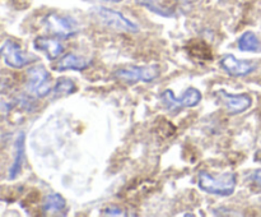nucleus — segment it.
I'll return each mask as SVG.
<instances>
[{
	"instance_id": "9d476101",
	"label": "nucleus",
	"mask_w": 261,
	"mask_h": 217,
	"mask_svg": "<svg viewBox=\"0 0 261 217\" xmlns=\"http://www.w3.org/2000/svg\"><path fill=\"white\" fill-rule=\"evenodd\" d=\"M33 46L43 53L48 60H55L64 54V45L59 37H37L33 41Z\"/></svg>"
},
{
	"instance_id": "f8f14e48",
	"label": "nucleus",
	"mask_w": 261,
	"mask_h": 217,
	"mask_svg": "<svg viewBox=\"0 0 261 217\" xmlns=\"http://www.w3.org/2000/svg\"><path fill=\"white\" fill-rule=\"evenodd\" d=\"M24 133H20L17 137L14 143L15 147V156L14 161H13L12 166L9 168V179L13 180V179L17 178L20 174V170H22L23 161H24Z\"/></svg>"
},
{
	"instance_id": "ddd939ff",
	"label": "nucleus",
	"mask_w": 261,
	"mask_h": 217,
	"mask_svg": "<svg viewBox=\"0 0 261 217\" xmlns=\"http://www.w3.org/2000/svg\"><path fill=\"white\" fill-rule=\"evenodd\" d=\"M237 47L244 53H259L261 50V42L252 31H246L237 40Z\"/></svg>"
},
{
	"instance_id": "1a4fd4ad",
	"label": "nucleus",
	"mask_w": 261,
	"mask_h": 217,
	"mask_svg": "<svg viewBox=\"0 0 261 217\" xmlns=\"http://www.w3.org/2000/svg\"><path fill=\"white\" fill-rule=\"evenodd\" d=\"M221 68L231 77H246L256 69V64L250 60H240L232 54H226L219 61Z\"/></svg>"
},
{
	"instance_id": "a211bd4d",
	"label": "nucleus",
	"mask_w": 261,
	"mask_h": 217,
	"mask_svg": "<svg viewBox=\"0 0 261 217\" xmlns=\"http://www.w3.org/2000/svg\"><path fill=\"white\" fill-rule=\"evenodd\" d=\"M252 180H254L257 185L261 186V168H259V170H256L252 174Z\"/></svg>"
},
{
	"instance_id": "2eb2a0df",
	"label": "nucleus",
	"mask_w": 261,
	"mask_h": 217,
	"mask_svg": "<svg viewBox=\"0 0 261 217\" xmlns=\"http://www.w3.org/2000/svg\"><path fill=\"white\" fill-rule=\"evenodd\" d=\"M186 51L189 53V55L194 56L195 59L209 60L213 56L211 47L205 42H203V41H191L190 45L186 46Z\"/></svg>"
},
{
	"instance_id": "20e7f679",
	"label": "nucleus",
	"mask_w": 261,
	"mask_h": 217,
	"mask_svg": "<svg viewBox=\"0 0 261 217\" xmlns=\"http://www.w3.org/2000/svg\"><path fill=\"white\" fill-rule=\"evenodd\" d=\"M161 76V69L158 65H144V66H126V68L117 69L114 73L116 79H120L126 83H149L155 81Z\"/></svg>"
},
{
	"instance_id": "4468645a",
	"label": "nucleus",
	"mask_w": 261,
	"mask_h": 217,
	"mask_svg": "<svg viewBox=\"0 0 261 217\" xmlns=\"http://www.w3.org/2000/svg\"><path fill=\"white\" fill-rule=\"evenodd\" d=\"M66 206V202L63 196L59 193H51L45 198L42 204V209L45 213H58V212L63 211Z\"/></svg>"
},
{
	"instance_id": "39448f33",
	"label": "nucleus",
	"mask_w": 261,
	"mask_h": 217,
	"mask_svg": "<svg viewBox=\"0 0 261 217\" xmlns=\"http://www.w3.org/2000/svg\"><path fill=\"white\" fill-rule=\"evenodd\" d=\"M0 58L8 66L14 69H20L37 60L35 55L25 53L24 50H22L19 43L13 40H7L3 43L0 47Z\"/></svg>"
},
{
	"instance_id": "7ed1b4c3",
	"label": "nucleus",
	"mask_w": 261,
	"mask_h": 217,
	"mask_svg": "<svg viewBox=\"0 0 261 217\" xmlns=\"http://www.w3.org/2000/svg\"><path fill=\"white\" fill-rule=\"evenodd\" d=\"M42 25L46 30L59 38H69L79 32V25L73 17L61 14L58 12H50L42 19Z\"/></svg>"
},
{
	"instance_id": "6ab92c4d",
	"label": "nucleus",
	"mask_w": 261,
	"mask_h": 217,
	"mask_svg": "<svg viewBox=\"0 0 261 217\" xmlns=\"http://www.w3.org/2000/svg\"><path fill=\"white\" fill-rule=\"evenodd\" d=\"M157 0H139V3L142 5H145V4H149V3H155Z\"/></svg>"
},
{
	"instance_id": "f257e3e1",
	"label": "nucleus",
	"mask_w": 261,
	"mask_h": 217,
	"mask_svg": "<svg viewBox=\"0 0 261 217\" xmlns=\"http://www.w3.org/2000/svg\"><path fill=\"white\" fill-rule=\"evenodd\" d=\"M237 176L234 173H223L212 175L208 171H200L198 175V185L203 191L219 197H229L234 193Z\"/></svg>"
},
{
	"instance_id": "dca6fc26",
	"label": "nucleus",
	"mask_w": 261,
	"mask_h": 217,
	"mask_svg": "<svg viewBox=\"0 0 261 217\" xmlns=\"http://www.w3.org/2000/svg\"><path fill=\"white\" fill-rule=\"evenodd\" d=\"M76 91V86L71 79L61 78L56 82L54 87V96L55 97H65L74 93Z\"/></svg>"
},
{
	"instance_id": "f03ea898",
	"label": "nucleus",
	"mask_w": 261,
	"mask_h": 217,
	"mask_svg": "<svg viewBox=\"0 0 261 217\" xmlns=\"http://www.w3.org/2000/svg\"><path fill=\"white\" fill-rule=\"evenodd\" d=\"M91 14L98 20L101 25L106 26L107 28L119 31V32L126 33H137L139 32V26L127 17H125L122 13L117 10L110 9L106 7H94L91 9Z\"/></svg>"
},
{
	"instance_id": "0eeeda50",
	"label": "nucleus",
	"mask_w": 261,
	"mask_h": 217,
	"mask_svg": "<svg viewBox=\"0 0 261 217\" xmlns=\"http://www.w3.org/2000/svg\"><path fill=\"white\" fill-rule=\"evenodd\" d=\"M216 96L231 115L242 114L247 111L252 105L251 96L247 93H229L224 89H218Z\"/></svg>"
},
{
	"instance_id": "6e6552de",
	"label": "nucleus",
	"mask_w": 261,
	"mask_h": 217,
	"mask_svg": "<svg viewBox=\"0 0 261 217\" xmlns=\"http://www.w3.org/2000/svg\"><path fill=\"white\" fill-rule=\"evenodd\" d=\"M162 102L168 107V109H181V107H194L199 105L201 101V92L198 88H190L186 89L181 97H176L171 89H166L162 94H161Z\"/></svg>"
},
{
	"instance_id": "423d86ee",
	"label": "nucleus",
	"mask_w": 261,
	"mask_h": 217,
	"mask_svg": "<svg viewBox=\"0 0 261 217\" xmlns=\"http://www.w3.org/2000/svg\"><path fill=\"white\" fill-rule=\"evenodd\" d=\"M27 89L32 96L42 99L51 91V76L43 65L30 68L27 78Z\"/></svg>"
},
{
	"instance_id": "f3484780",
	"label": "nucleus",
	"mask_w": 261,
	"mask_h": 217,
	"mask_svg": "<svg viewBox=\"0 0 261 217\" xmlns=\"http://www.w3.org/2000/svg\"><path fill=\"white\" fill-rule=\"evenodd\" d=\"M102 216H126V212L119 206H109L101 211Z\"/></svg>"
},
{
	"instance_id": "aec40b11",
	"label": "nucleus",
	"mask_w": 261,
	"mask_h": 217,
	"mask_svg": "<svg viewBox=\"0 0 261 217\" xmlns=\"http://www.w3.org/2000/svg\"><path fill=\"white\" fill-rule=\"evenodd\" d=\"M101 2H106V3H120L122 0H101Z\"/></svg>"
},
{
	"instance_id": "9b49d317",
	"label": "nucleus",
	"mask_w": 261,
	"mask_h": 217,
	"mask_svg": "<svg viewBox=\"0 0 261 217\" xmlns=\"http://www.w3.org/2000/svg\"><path fill=\"white\" fill-rule=\"evenodd\" d=\"M91 64L92 59L78 55L75 53H68L65 55H61L60 60L55 64V70H84L89 68Z\"/></svg>"
}]
</instances>
